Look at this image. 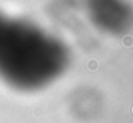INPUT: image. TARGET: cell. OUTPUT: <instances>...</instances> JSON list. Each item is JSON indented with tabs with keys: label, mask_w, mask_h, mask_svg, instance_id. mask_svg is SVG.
<instances>
[{
	"label": "cell",
	"mask_w": 133,
	"mask_h": 123,
	"mask_svg": "<svg viewBox=\"0 0 133 123\" xmlns=\"http://www.w3.org/2000/svg\"><path fill=\"white\" fill-rule=\"evenodd\" d=\"M69 64L59 39L32 23L0 14V76L13 87L35 90L57 79Z\"/></svg>",
	"instance_id": "6da1fadb"
},
{
	"label": "cell",
	"mask_w": 133,
	"mask_h": 123,
	"mask_svg": "<svg viewBox=\"0 0 133 123\" xmlns=\"http://www.w3.org/2000/svg\"><path fill=\"white\" fill-rule=\"evenodd\" d=\"M90 17L97 27L112 33L126 31L133 23V11L129 6L117 2H96L89 7Z\"/></svg>",
	"instance_id": "7a4b0ae2"
}]
</instances>
